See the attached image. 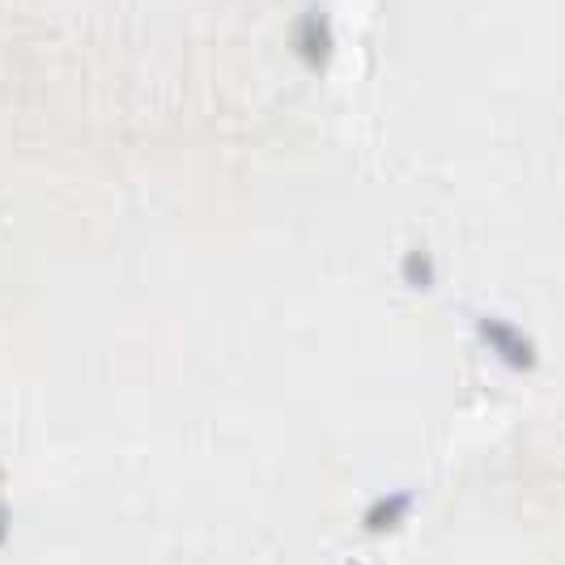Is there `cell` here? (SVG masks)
I'll list each match as a JSON object with an SVG mask.
<instances>
[{
  "label": "cell",
  "mask_w": 565,
  "mask_h": 565,
  "mask_svg": "<svg viewBox=\"0 0 565 565\" xmlns=\"http://www.w3.org/2000/svg\"><path fill=\"white\" fill-rule=\"evenodd\" d=\"M9 536H13V507L0 498V548L9 544Z\"/></svg>",
  "instance_id": "obj_1"
}]
</instances>
